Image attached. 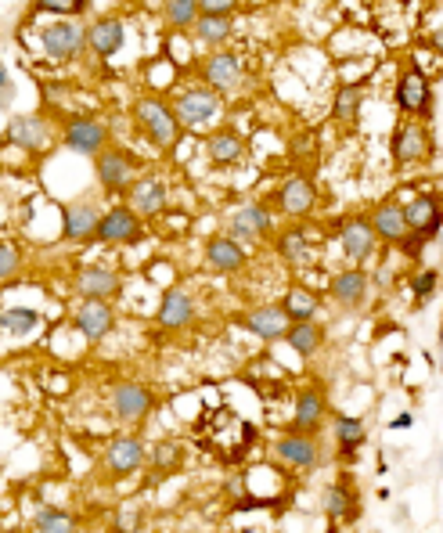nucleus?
<instances>
[{"mask_svg": "<svg viewBox=\"0 0 443 533\" xmlns=\"http://www.w3.org/2000/svg\"><path fill=\"white\" fill-rule=\"evenodd\" d=\"M134 119H137V127H141V134H145L152 145L170 148L173 141H177L181 123H177V116H173V109L163 98H141L134 109Z\"/></svg>", "mask_w": 443, "mask_h": 533, "instance_id": "nucleus-1", "label": "nucleus"}, {"mask_svg": "<svg viewBox=\"0 0 443 533\" xmlns=\"http://www.w3.org/2000/svg\"><path fill=\"white\" fill-rule=\"evenodd\" d=\"M220 109H224V98H220L213 87H191V91L181 94V101H177V123L188 130H199L206 127V123H213V119L220 116Z\"/></svg>", "mask_w": 443, "mask_h": 533, "instance_id": "nucleus-2", "label": "nucleus"}, {"mask_svg": "<svg viewBox=\"0 0 443 533\" xmlns=\"http://www.w3.org/2000/svg\"><path fill=\"white\" fill-rule=\"evenodd\" d=\"M109 404L119 422H141L155 407V393L148 386H141V382H116Z\"/></svg>", "mask_w": 443, "mask_h": 533, "instance_id": "nucleus-3", "label": "nucleus"}, {"mask_svg": "<svg viewBox=\"0 0 443 533\" xmlns=\"http://www.w3.org/2000/svg\"><path fill=\"white\" fill-rule=\"evenodd\" d=\"M145 238V231H141V220H137L134 209H109L105 217L98 220V231H94V242H105V245H137Z\"/></svg>", "mask_w": 443, "mask_h": 533, "instance_id": "nucleus-4", "label": "nucleus"}, {"mask_svg": "<svg viewBox=\"0 0 443 533\" xmlns=\"http://www.w3.org/2000/svg\"><path fill=\"white\" fill-rule=\"evenodd\" d=\"M134 155L123 148H101L98 152V181L105 191H127L134 184Z\"/></svg>", "mask_w": 443, "mask_h": 533, "instance_id": "nucleus-5", "label": "nucleus"}, {"mask_svg": "<svg viewBox=\"0 0 443 533\" xmlns=\"http://www.w3.org/2000/svg\"><path fill=\"white\" fill-rule=\"evenodd\" d=\"M40 44H44V51L51 58H58V62H69V58L80 55V47L87 44V37H83V29L76 26V22L58 19V22H51L44 33H40Z\"/></svg>", "mask_w": 443, "mask_h": 533, "instance_id": "nucleus-6", "label": "nucleus"}, {"mask_svg": "<svg viewBox=\"0 0 443 533\" xmlns=\"http://www.w3.org/2000/svg\"><path fill=\"white\" fill-rule=\"evenodd\" d=\"M141 465H145V443L137 440V436H116V440L109 443V451H105V469H109V476H116V479L134 476Z\"/></svg>", "mask_w": 443, "mask_h": 533, "instance_id": "nucleus-7", "label": "nucleus"}, {"mask_svg": "<svg viewBox=\"0 0 443 533\" xmlns=\"http://www.w3.org/2000/svg\"><path fill=\"white\" fill-rule=\"evenodd\" d=\"M274 454L285 465H292V469H317L321 465V447L307 433H289L281 436V440H274Z\"/></svg>", "mask_w": 443, "mask_h": 533, "instance_id": "nucleus-8", "label": "nucleus"}, {"mask_svg": "<svg viewBox=\"0 0 443 533\" xmlns=\"http://www.w3.org/2000/svg\"><path fill=\"white\" fill-rule=\"evenodd\" d=\"M105 145H109V130H105V123H98V119L80 116L65 127V148H73V152L98 155Z\"/></svg>", "mask_w": 443, "mask_h": 533, "instance_id": "nucleus-9", "label": "nucleus"}, {"mask_svg": "<svg viewBox=\"0 0 443 533\" xmlns=\"http://www.w3.org/2000/svg\"><path fill=\"white\" fill-rule=\"evenodd\" d=\"M429 152H433V141H429V130L422 123H407L393 134V159L400 166L422 163V159H429Z\"/></svg>", "mask_w": 443, "mask_h": 533, "instance_id": "nucleus-10", "label": "nucleus"}, {"mask_svg": "<svg viewBox=\"0 0 443 533\" xmlns=\"http://www.w3.org/2000/svg\"><path fill=\"white\" fill-rule=\"evenodd\" d=\"M73 321H76V328H80V332L91 339V343L105 339V335L116 328V314H112L109 299H83Z\"/></svg>", "mask_w": 443, "mask_h": 533, "instance_id": "nucleus-11", "label": "nucleus"}, {"mask_svg": "<svg viewBox=\"0 0 443 533\" xmlns=\"http://www.w3.org/2000/svg\"><path fill=\"white\" fill-rule=\"evenodd\" d=\"M289 325L292 321L285 317V310L281 307H256L242 317L245 332H253L256 339H263V343H278V339H285Z\"/></svg>", "mask_w": 443, "mask_h": 533, "instance_id": "nucleus-12", "label": "nucleus"}, {"mask_svg": "<svg viewBox=\"0 0 443 533\" xmlns=\"http://www.w3.org/2000/svg\"><path fill=\"white\" fill-rule=\"evenodd\" d=\"M202 76H206V83L213 87V91H231V87L242 83L245 65H242V58L231 55V51H217V55H209Z\"/></svg>", "mask_w": 443, "mask_h": 533, "instance_id": "nucleus-13", "label": "nucleus"}, {"mask_svg": "<svg viewBox=\"0 0 443 533\" xmlns=\"http://www.w3.org/2000/svg\"><path fill=\"white\" fill-rule=\"evenodd\" d=\"M98 220H101V213L94 202H73V206H65V213H62L65 238H69V242H94Z\"/></svg>", "mask_w": 443, "mask_h": 533, "instance_id": "nucleus-14", "label": "nucleus"}, {"mask_svg": "<svg viewBox=\"0 0 443 533\" xmlns=\"http://www.w3.org/2000/svg\"><path fill=\"white\" fill-rule=\"evenodd\" d=\"M397 105L404 112H411V116H425V112H429V83H425V73L422 69H415V65L400 76Z\"/></svg>", "mask_w": 443, "mask_h": 533, "instance_id": "nucleus-15", "label": "nucleus"}, {"mask_svg": "<svg viewBox=\"0 0 443 533\" xmlns=\"http://www.w3.org/2000/svg\"><path fill=\"white\" fill-rule=\"evenodd\" d=\"M332 299L339 303V307L346 310H361L364 307V299H368V274L357 271V267H350V271L343 274H335L332 278Z\"/></svg>", "mask_w": 443, "mask_h": 533, "instance_id": "nucleus-16", "label": "nucleus"}, {"mask_svg": "<svg viewBox=\"0 0 443 533\" xmlns=\"http://www.w3.org/2000/svg\"><path fill=\"white\" fill-rule=\"evenodd\" d=\"M119 274L116 271H109V267H83L80 274H76V292H80L83 299H109V296H116L119 292Z\"/></svg>", "mask_w": 443, "mask_h": 533, "instance_id": "nucleus-17", "label": "nucleus"}, {"mask_svg": "<svg viewBox=\"0 0 443 533\" xmlns=\"http://www.w3.org/2000/svg\"><path fill=\"white\" fill-rule=\"evenodd\" d=\"M271 235V213L256 202L242 206L231 220V238H242V242H260V238Z\"/></svg>", "mask_w": 443, "mask_h": 533, "instance_id": "nucleus-18", "label": "nucleus"}, {"mask_svg": "<svg viewBox=\"0 0 443 533\" xmlns=\"http://www.w3.org/2000/svg\"><path fill=\"white\" fill-rule=\"evenodd\" d=\"M195 321V299L188 296L184 289H170L163 296V307H159V325L166 332H181Z\"/></svg>", "mask_w": 443, "mask_h": 533, "instance_id": "nucleus-19", "label": "nucleus"}, {"mask_svg": "<svg viewBox=\"0 0 443 533\" xmlns=\"http://www.w3.org/2000/svg\"><path fill=\"white\" fill-rule=\"evenodd\" d=\"M314 199H317V191H314V184H310V177H303V173H292L289 181L281 184V191H278L281 209L292 213V217L310 213V209H314Z\"/></svg>", "mask_w": 443, "mask_h": 533, "instance_id": "nucleus-20", "label": "nucleus"}, {"mask_svg": "<svg viewBox=\"0 0 443 533\" xmlns=\"http://www.w3.org/2000/svg\"><path fill=\"white\" fill-rule=\"evenodd\" d=\"M83 37H87V44L94 47V55L112 58L119 47L127 44V26H123L119 19H98Z\"/></svg>", "mask_w": 443, "mask_h": 533, "instance_id": "nucleus-21", "label": "nucleus"}, {"mask_svg": "<svg viewBox=\"0 0 443 533\" xmlns=\"http://www.w3.org/2000/svg\"><path fill=\"white\" fill-rule=\"evenodd\" d=\"M245 260H249V256H245V249L231 235L209 238V242H206V263L213 267V271L235 274V271H242V267H245Z\"/></svg>", "mask_w": 443, "mask_h": 533, "instance_id": "nucleus-22", "label": "nucleus"}, {"mask_svg": "<svg viewBox=\"0 0 443 533\" xmlns=\"http://www.w3.org/2000/svg\"><path fill=\"white\" fill-rule=\"evenodd\" d=\"M130 209L134 213H145V217H155L166 209V184L159 177H141V181L130 184Z\"/></svg>", "mask_w": 443, "mask_h": 533, "instance_id": "nucleus-23", "label": "nucleus"}, {"mask_svg": "<svg viewBox=\"0 0 443 533\" xmlns=\"http://www.w3.org/2000/svg\"><path fill=\"white\" fill-rule=\"evenodd\" d=\"M8 145H19L26 148V152H40V148L47 145V123L40 116H19L8 123Z\"/></svg>", "mask_w": 443, "mask_h": 533, "instance_id": "nucleus-24", "label": "nucleus"}, {"mask_svg": "<svg viewBox=\"0 0 443 533\" xmlns=\"http://www.w3.org/2000/svg\"><path fill=\"white\" fill-rule=\"evenodd\" d=\"M325 397L317 389H303L296 397V415H292V433H317V425L325 422Z\"/></svg>", "mask_w": 443, "mask_h": 533, "instance_id": "nucleus-25", "label": "nucleus"}, {"mask_svg": "<svg viewBox=\"0 0 443 533\" xmlns=\"http://www.w3.org/2000/svg\"><path fill=\"white\" fill-rule=\"evenodd\" d=\"M339 238H343V253L350 256L353 263H364L375 253V231H371L368 220H350Z\"/></svg>", "mask_w": 443, "mask_h": 533, "instance_id": "nucleus-26", "label": "nucleus"}, {"mask_svg": "<svg viewBox=\"0 0 443 533\" xmlns=\"http://www.w3.org/2000/svg\"><path fill=\"white\" fill-rule=\"evenodd\" d=\"M206 155L217 166H235L242 163L245 155V137L235 134V130H217V134L206 141Z\"/></svg>", "mask_w": 443, "mask_h": 533, "instance_id": "nucleus-27", "label": "nucleus"}, {"mask_svg": "<svg viewBox=\"0 0 443 533\" xmlns=\"http://www.w3.org/2000/svg\"><path fill=\"white\" fill-rule=\"evenodd\" d=\"M325 515L328 519H353L357 515V487L350 479H335L325 490Z\"/></svg>", "mask_w": 443, "mask_h": 533, "instance_id": "nucleus-28", "label": "nucleus"}, {"mask_svg": "<svg viewBox=\"0 0 443 533\" xmlns=\"http://www.w3.org/2000/svg\"><path fill=\"white\" fill-rule=\"evenodd\" d=\"M371 231L375 238H386V242H404L407 238V220H404V206H386L375 209V217H371Z\"/></svg>", "mask_w": 443, "mask_h": 533, "instance_id": "nucleus-29", "label": "nucleus"}, {"mask_svg": "<svg viewBox=\"0 0 443 533\" xmlns=\"http://www.w3.org/2000/svg\"><path fill=\"white\" fill-rule=\"evenodd\" d=\"M285 343H289L299 357H314V353L325 346V328L317 325V321H296V325H289V332H285Z\"/></svg>", "mask_w": 443, "mask_h": 533, "instance_id": "nucleus-30", "label": "nucleus"}, {"mask_svg": "<svg viewBox=\"0 0 443 533\" xmlns=\"http://www.w3.org/2000/svg\"><path fill=\"white\" fill-rule=\"evenodd\" d=\"M335 440H339V451H343V458H353V454L364 447V440H368V433H364V422H361V418L339 415V418H335Z\"/></svg>", "mask_w": 443, "mask_h": 533, "instance_id": "nucleus-31", "label": "nucleus"}, {"mask_svg": "<svg viewBox=\"0 0 443 533\" xmlns=\"http://www.w3.org/2000/svg\"><path fill=\"white\" fill-rule=\"evenodd\" d=\"M281 310H285V317H289L292 325H296V321H314L317 296L307 289H289L285 292V299H281Z\"/></svg>", "mask_w": 443, "mask_h": 533, "instance_id": "nucleus-32", "label": "nucleus"}, {"mask_svg": "<svg viewBox=\"0 0 443 533\" xmlns=\"http://www.w3.org/2000/svg\"><path fill=\"white\" fill-rule=\"evenodd\" d=\"M278 253H281V260H289L292 267H299V263H307V260H310L307 231H303V227H289V231H281V238H278Z\"/></svg>", "mask_w": 443, "mask_h": 533, "instance_id": "nucleus-33", "label": "nucleus"}, {"mask_svg": "<svg viewBox=\"0 0 443 533\" xmlns=\"http://www.w3.org/2000/svg\"><path fill=\"white\" fill-rule=\"evenodd\" d=\"M191 29H195V37H199L202 44H224V40L235 33L231 15H199Z\"/></svg>", "mask_w": 443, "mask_h": 533, "instance_id": "nucleus-34", "label": "nucleus"}, {"mask_svg": "<svg viewBox=\"0 0 443 533\" xmlns=\"http://www.w3.org/2000/svg\"><path fill=\"white\" fill-rule=\"evenodd\" d=\"M33 533H76V519L62 508H40L33 515Z\"/></svg>", "mask_w": 443, "mask_h": 533, "instance_id": "nucleus-35", "label": "nucleus"}, {"mask_svg": "<svg viewBox=\"0 0 443 533\" xmlns=\"http://www.w3.org/2000/svg\"><path fill=\"white\" fill-rule=\"evenodd\" d=\"M361 101H364V83H350V87H343V91L335 94L332 116L339 119V123H353L357 112H361Z\"/></svg>", "mask_w": 443, "mask_h": 533, "instance_id": "nucleus-36", "label": "nucleus"}, {"mask_svg": "<svg viewBox=\"0 0 443 533\" xmlns=\"http://www.w3.org/2000/svg\"><path fill=\"white\" fill-rule=\"evenodd\" d=\"M37 325H40L37 310L15 307V310H4V314H0V328H4V332H11V335H29Z\"/></svg>", "mask_w": 443, "mask_h": 533, "instance_id": "nucleus-37", "label": "nucleus"}, {"mask_svg": "<svg viewBox=\"0 0 443 533\" xmlns=\"http://www.w3.org/2000/svg\"><path fill=\"white\" fill-rule=\"evenodd\" d=\"M163 15L173 29H191L195 19H199V4H195V0H166Z\"/></svg>", "mask_w": 443, "mask_h": 533, "instance_id": "nucleus-38", "label": "nucleus"}, {"mask_svg": "<svg viewBox=\"0 0 443 533\" xmlns=\"http://www.w3.org/2000/svg\"><path fill=\"white\" fill-rule=\"evenodd\" d=\"M152 465L155 469H177L181 465V447L173 440H163L152 447Z\"/></svg>", "mask_w": 443, "mask_h": 533, "instance_id": "nucleus-39", "label": "nucleus"}, {"mask_svg": "<svg viewBox=\"0 0 443 533\" xmlns=\"http://www.w3.org/2000/svg\"><path fill=\"white\" fill-rule=\"evenodd\" d=\"M37 11H51V15H83L87 11V0H37L33 4Z\"/></svg>", "mask_w": 443, "mask_h": 533, "instance_id": "nucleus-40", "label": "nucleus"}, {"mask_svg": "<svg viewBox=\"0 0 443 533\" xmlns=\"http://www.w3.org/2000/svg\"><path fill=\"white\" fill-rule=\"evenodd\" d=\"M19 263H22L19 249H15V245H8V242H0V281L11 278V274L19 271Z\"/></svg>", "mask_w": 443, "mask_h": 533, "instance_id": "nucleus-41", "label": "nucleus"}, {"mask_svg": "<svg viewBox=\"0 0 443 533\" xmlns=\"http://www.w3.org/2000/svg\"><path fill=\"white\" fill-rule=\"evenodd\" d=\"M141 523H145V515L137 512V508H123V512L116 515V530L119 533H137V530H141Z\"/></svg>", "mask_w": 443, "mask_h": 533, "instance_id": "nucleus-42", "label": "nucleus"}, {"mask_svg": "<svg viewBox=\"0 0 443 533\" xmlns=\"http://www.w3.org/2000/svg\"><path fill=\"white\" fill-rule=\"evenodd\" d=\"M199 15H231L238 8V0H195Z\"/></svg>", "mask_w": 443, "mask_h": 533, "instance_id": "nucleus-43", "label": "nucleus"}, {"mask_svg": "<svg viewBox=\"0 0 443 533\" xmlns=\"http://www.w3.org/2000/svg\"><path fill=\"white\" fill-rule=\"evenodd\" d=\"M433 289H436V271H422L415 278V296L418 299H429L433 296Z\"/></svg>", "mask_w": 443, "mask_h": 533, "instance_id": "nucleus-44", "label": "nucleus"}, {"mask_svg": "<svg viewBox=\"0 0 443 533\" xmlns=\"http://www.w3.org/2000/svg\"><path fill=\"white\" fill-rule=\"evenodd\" d=\"M11 87V80H8V69H4V65H0V91H8Z\"/></svg>", "mask_w": 443, "mask_h": 533, "instance_id": "nucleus-45", "label": "nucleus"}]
</instances>
